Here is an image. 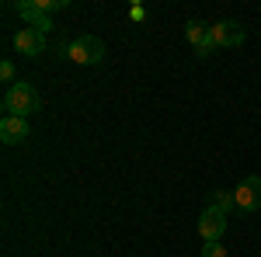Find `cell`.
Listing matches in <instances>:
<instances>
[{
	"instance_id": "6da1fadb",
	"label": "cell",
	"mask_w": 261,
	"mask_h": 257,
	"mask_svg": "<svg viewBox=\"0 0 261 257\" xmlns=\"http://www.w3.org/2000/svg\"><path fill=\"white\" fill-rule=\"evenodd\" d=\"M39 108H42V98H39V91H35L32 83L18 80L14 87H7V94H4V111H7V115L28 119V115H35Z\"/></svg>"
},
{
	"instance_id": "5b68a950",
	"label": "cell",
	"mask_w": 261,
	"mask_h": 257,
	"mask_svg": "<svg viewBox=\"0 0 261 257\" xmlns=\"http://www.w3.org/2000/svg\"><path fill=\"white\" fill-rule=\"evenodd\" d=\"M209 35H213L216 45L233 49V45H241V42H244V24H241V21H220V24L209 28Z\"/></svg>"
},
{
	"instance_id": "ba28073f",
	"label": "cell",
	"mask_w": 261,
	"mask_h": 257,
	"mask_svg": "<svg viewBox=\"0 0 261 257\" xmlns=\"http://www.w3.org/2000/svg\"><path fill=\"white\" fill-rule=\"evenodd\" d=\"M0 139H4L7 146H14V142H24V139H28V119H18V115H4V119H0Z\"/></svg>"
},
{
	"instance_id": "8fae6325",
	"label": "cell",
	"mask_w": 261,
	"mask_h": 257,
	"mask_svg": "<svg viewBox=\"0 0 261 257\" xmlns=\"http://www.w3.org/2000/svg\"><path fill=\"white\" fill-rule=\"evenodd\" d=\"M202 257H226V247H223L220 240H209V243L202 247Z\"/></svg>"
},
{
	"instance_id": "7a4b0ae2",
	"label": "cell",
	"mask_w": 261,
	"mask_h": 257,
	"mask_svg": "<svg viewBox=\"0 0 261 257\" xmlns=\"http://www.w3.org/2000/svg\"><path fill=\"white\" fill-rule=\"evenodd\" d=\"M70 60L81 63V66H94V63L105 60V42L98 39V35H81V39L70 42Z\"/></svg>"
},
{
	"instance_id": "8992f818",
	"label": "cell",
	"mask_w": 261,
	"mask_h": 257,
	"mask_svg": "<svg viewBox=\"0 0 261 257\" xmlns=\"http://www.w3.org/2000/svg\"><path fill=\"white\" fill-rule=\"evenodd\" d=\"M14 49H18L21 56H42L45 52V35H42L39 28H21L18 35H14Z\"/></svg>"
},
{
	"instance_id": "7c38bea8",
	"label": "cell",
	"mask_w": 261,
	"mask_h": 257,
	"mask_svg": "<svg viewBox=\"0 0 261 257\" xmlns=\"http://www.w3.org/2000/svg\"><path fill=\"white\" fill-rule=\"evenodd\" d=\"M0 77L7 80V83H11V87H14V83H18V80H14V63H11V60H4V63H0Z\"/></svg>"
},
{
	"instance_id": "4fadbf2b",
	"label": "cell",
	"mask_w": 261,
	"mask_h": 257,
	"mask_svg": "<svg viewBox=\"0 0 261 257\" xmlns=\"http://www.w3.org/2000/svg\"><path fill=\"white\" fill-rule=\"evenodd\" d=\"M213 49H216V42H213V35H209V39L202 42V45H195V52H199V56H213Z\"/></svg>"
},
{
	"instance_id": "52a82bcc",
	"label": "cell",
	"mask_w": 261,
	"mask_h": 257,
	"mask_svg": "<svg viewBox=\"0 0 261 257\" xmlns=\"http://www.w3.org/2000/svg\"><path fill=\"white\" fill-rule=\"evenodd\" d=\"M21 18L28 21L32 28H39L42 35H45V28H53V21H49V7H45V0H28V4H18Z\"/></svg>"
},
{
	"instance_id": "277c9868",
	"label": "cell",
	"mask_w": 261,
	"mask_h": 257,
	"mask_svg": "<svg viewBox=\"0 0 261 257\" xmlns=\"http://www.w3.org/2000/svg\"><path fill=\"white\" fill-rule=\"evenodd\" d=\"M199 233H202L205 243H209V240H220L223 233H226V212L216 209V205H209V209L199 216Z\"/></svg>"
},
{
	"instance_id": "9c48e42d",
	"label": "cell",
	"mask_w": 261,
	"mask_h": 257,
	"mask_svg": "<svg viewBox=\"0 0 261 257\" xmlns=\"http://www.w3.org/2000/svg\"><path fill=\"white\" fill-rule=\"evenodd\" d=\"M209 28H213V24H205V21H188V28H185V39L192 42V45H202V42L209 39Z\"/></svg>"
},
{
	"instance_id": "3957f363",
	"label": "cell",
	"mask_w": 261,
	"mask_h": 257,
	"mask_svg": "<svg viewBox=\"0 0 261 257\" xmlns=\"http://www.w3.org/2000/svg\"><path fill=\"white\" fill-rule=\"evenodd\" d=\"M233 202H237V209L241 212H258L261 209V178H244L237 184V191H233Z\"/></svg>"
},
{
	"instance_id": "30bf717a",
	"label": "cell",
	"mask_w": 261,
	"mask_h": 257,
	"mask_svg": "<svg viewBox=\"0 0 261 257\" xmlns=\"http://www.w3.org/2000/svg\"><path fill=\"white\" fill-rule=\"evenodd\" d=\"M209 205H216V209H223V212H230V209H233L237 202H233V191H223V188H216V191H213V202H209Z\"/></svg>"
}]
</instances>
